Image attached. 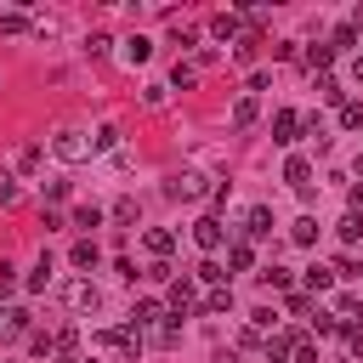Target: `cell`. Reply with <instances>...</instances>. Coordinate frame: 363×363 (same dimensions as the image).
<instances>
[{
    "label": "cell",
    "instance_id": "obj_1",
    "mask_svg": "<svg viewBox=\"0 0 363 363\" xmlns=\"http://www.w3.org/2000/svg\"><path fill=\"white\" fill-rule=\"evenodd\" d=\"M51 153H57L62 164H85V159H91V136H85V130H57V136H51Z\"/></svg>",
    "mask_w": 363,
    "mask_h": 363
},
{
    "label": "cell",
    "instance_id": "obj_2",
    "mask_svg": "<svg viewBox=\"0 0 363 363\" xmlns=\"http://www.w3.org/2000/svg\"><path fill=\"white\" fill-rule=\"evenodd\" d=\"M210 193H216V182H210L204 170H182V176H170V199L199 204V199H210Z\"/></svg>",
    "mask_w": 363,
    "mask_h": 363
},
{
    "label": "cell",
    "instance_id": "obj_3",
    "mask_svg": "<svg viewBox=\"0 0 363 363\" xmlns=\"http://www.w3.org/2000/svg\"><path fill=\"white\" fill-rule=\"evenodd\" d=\"M193 244L199 250H221V244H233V233L221 227V216H199L193 221Z\"/></svg>",
    "mask_w": 363,
    "mask_h": 363
},
{
    "label": "cell",
    "instance_id": "obj_4",
    "mask_svg": "<svg viewBox=\"0 0 363 363\" xmlns=\"http://www.w3.org/2000/svg\"><path fill=\"white\" fill-rule=\"evenodd\" d=\"M62 301H68L74 312H96V306H102V289H96L91 278H74V284H62Z\"/></svg>",
    "mask_w": 363,
    "mask_h": 363
},
{
    "label": "cell",
    "instance_id": "obj_5",
    "mask_svg": "<svg viewBox=\"0 0 363 363\" xmlns=\"http://www.w3.org/2000/svg\"><path fill=\"white\" fill-rule=\"evenodd\" d=\"M301 130H306V119H301L295 108H278V119H272V142L289 147V142H301Z\"/></svg>",
    "mask_w": 363,
    "mask_h": 363
},
{
    "label": "cell",
    "instance_id": "obj_6",
    "mask_svg": "<svg viewBox=\"0 0 363 363\" xmlns=\"http://www.w3.org/2000/svg\"><path fill=\"white\" fill-rule=\"evenodd\" d=\"M17 335H34L28 306H0V340H17Z\"/></svg>",
    "mask_w": 363,
    "mask_h": 363
},
{
    "label": "cell",
    "instance_id": "obj_7",
    "mask_svg": "<svg viewBox=\"0 0 363 363\" xmlns=\"http://www.w3.org/2000/svg\"><path fill=\"white\" fill-rule=\"evenodd\" d=\"M295 346H301V335H295V329L267 335V363H289V357H295Z\"/></svg>",
    "mask_w": 363,
    "mask_h": 363
},
{
    "label": "cell",
    "instance_id": "obj_8",
    "mask_svg": "<svg viewBox=\"0 0 363 363\" xmlns=\"http://www.w3.org/2000/svg\"><path fill=\"white\" fill-rule=\"evenodd\" d=\"M284 182H289V187L306 199V193H312V164H306L301 153H289V164H284Z\"/></svg>",
    "mask_w": 363,
    "mask_h": 363
},
{
    "label": "cell",
    "instance_id": "obj_9",
    "mask_svg": "<svg viewBox=\"0 0 363 363\" xmlns=\"http://www.w3.org/2000/svg\"><path fill=\"white\" fill-rule=\"evenodd\" d=\"M267 233H272V210L267 204H250L244 210V238H267Z\"/></svg>",
    "mask_w": 363,
    "mask_h": 363
},
{
    "label": "cell",
    "instance_id": "obj_10",
    "mask_svg": "<svg viewBox=\"0 0 363 363\" xmlns=\"http://www.w3.org/2000/svg\"><path fill=\"white\" fill-rule=\"evenodd\" d=\"M170 306H176V312H199V289H193L187 278H176V284H170Z\"/></svg>",
    "mask_w": 363,
    "mask_h": 363
},
{
    "label": "cell",
    "instance_id": "obj_11",
    "mask_svg": "<svg viewBox=\"0 0 363 363\" xmlns=\"http://www.w3.org/2000/svg\"><path fill=\"white\" fill-rule=\"evenodd\" d=\"M51 278H57V261H51V255H40V261H34V272H28V289H34V295H40V289H51Z\"/></svg>",
    "mask_w": 363,
    "mask_h": 363
},
{
    "label": "cell",
    "instance_id": "obj_12",
    "mask_svg": "<svg viewBox=\"0 0 363 363\" xmlns=\"http://www.w3.org/2000/svg\"><path fill=\"white\" fill-rule=\"evenodd\" d=\"M238 28H244V17H238V11H221V17L210 23V34H216V40H238Z\"/></svg>",
    "mask_w": 363,
    "mask_h": 363
},
{
    "label": "cell",
    "instance_id": "obj_13",
    "mask_svg": "<svg viewBox=\"0 0 363 363\" xmlns=\"http://www.w3.org/2000/svg\"><path fill=\"white\" fill-rule=\"evenodd\" d=\"M119 147V125H96L91 130V153H113Z\"/></svg>",
    "mask_w": 363,
    "mask_h": 363
},
{
    "label": "cell",
    "instance_id": "obj_14",
    "mask_svg": "<svg viewBox=\"0 0 363 363\" xmlns=\"http://www.w3.org/2000/svg\"><path fill=\"white\" fill-rule=\"evenodd\" d=\"M329 284H335V267H323V261H312V267H306V289H312V295H323Z\"/></svg>",
    "mask_w": 363,
    "mask_h": 363
},
{
    "label": "cell",
    "instance_id": "obj_15",
    "mask_svg": "<svg viewBox=\"0 0 363 363\" xmlns=\"http://www.w3.org/2000/svg\"><path fill=\"white\" fill-rule=\"evenodd\" d=\"M164 312H159V301H136L130 306V329H147V323H159Z\"/></svg>",
    "mask_w": 363,
    "mask_h": 363
},
{
    "label": "cell",
    "instance_id": "obj_16",
    "mask_svg": "<svg viewBox=\"0 0 363 363\" xmlns=\"http://www.w3.org/2000/svg\"><path fill=\"white\" fill-rule=\"evenodd\" d=\"M255 113H261V108H255V96H238V102H233V125H238V130H250V125H255Z\"/></svg>",
    "mask_w": 363,
    "mask_h": 363
},
{
    "label": "cell",
    "instance_id": "obj_17",
    "mask_svg": "<svg viewBox=\"0 0 363 363\" xmlns=\"http://www.w3.org/2000/svg\"><path fill=\"white\" fill-rule=\"evenodd\" d=\"M68 261H74V267H91V272H96V261H102V250H96V244H91V238H79V244H74V255H68Z\"/></svg>",
    "mask_w": 363,
    "mask_h": 363
},
{
    "label": "cell",
    "instance_id": "obj_18",
    "mask_svg": "<svg viewBox=\"0 0 363 363\" xmlns=\"http://www.w3.org/2000/svg\"><path fill=\"white\" fill-rule=\"evenodd\" d=\"M250 261H255V250L233 238V244H227V267H233V272H250Z\"/></svg>",
    "mask_w": 363,
    "mask_h": 363
},
{
    "label": "cell",
    "instance_id": "obj_19",
    "mask_svg": "<svg viewBox=\"0 0 363 363\" xmlns=\"http://www.w3.org/2000/svg\"><path fill=\"white\" fill-rule=\"evenodd\" d=\"M289 284H295V278H289V267H278V261H272V267H261V289H289Z\"/></svg>",
    "mask_w": 363,
    "mask_h": 363
},
{
    "label": "cell",
    "instance_id": "obj_20",
    "mask_svg": "<svg viewBox=\"0 0 363 363\" xmlns=\"http://www.w3.org/2000/svg\"><path fill=\"white\" fill-rule=\"evenodd\" d=\"M113 221H119V227H136V221H142V204H136V199H119V204H113Z\"/></svg>",
    "mask_w": 363,
    "mask_h": 363
},
{
    "label": "cell",
    "instance_id": "obj_21",
    "mask_svg": "<svg viewBox=\"0 0 363 363\" xmlns=\"http://www.w3.org/2000/svg\"><path fill=\"white\" fill-rule=\"evenodd\" d=\"M289 238H295L301 250H306V244H318V221H312V216H301V221L289 227Z\"/></svg>",
    "mask_w": 363,
    "mask_h": 363
},
{
    "label": "cell",
    "instance_id": "obj_22",
    "mask_svg": "<svg viewBox=\"0 0 363 363\" xmlns=\"http://www.w3.org/2000/svg\"><path fill=\"white\" fill-rule=\"evenodd\" d=\"M170 250H176V233H147V255L153 261H164Z\"/></svg>",
    "mask_w": 363,
    "mask_h": 363
},
{
    "label": "cell",
    "instance_id": "obj_23",
    "mask_svg": "<svg viewBox=\"0 0 363 363\" xmlns=\"http://www.w3.org/2000/svg\"><path fill=\"white\" fill-rule=\"evenodd\" d=\"M335 233H340V238H346V244H357V238H363V216H357V210H346V216H340V227H335Z\"/></svg>",
    "mask_w": 363,
    "mask_h": 363
},
{
    "label": "cell",
    "instance_id": "obj_24",
    "mask_svg": "<svg viewBox=\"0 0 363 363\" xmlns=\"http://www.w3.org/2000/svg\"><path fill=\"white\" fill-rule=\"evenodd\" d=\"M147 51H153V45H147L142 34H130V40H125V62H130V68H136V62H147Z\"/></svg>",
    "mask_w": 363,
    "mask_h": 363
},
{
    "label": "cell",
    "instance_id": "obj_25",
    "mask_svg": "<svg viewBox=\"0 0 363 363\" xmlns=\"http://www.w3.org/2000/svg\"><path fill=\"white\" fill-rule=\"evenodd\" d=\"M199 284H210V289H221V284H227V272H221V261H199Z\"/></svg>",
    "mask_w": 363,
    "mask_h": 363
},
{
    "label": "cell",
    "instance_id": "obj_26",
    "mask_svg": "<svg viewBox=\"0 0 363 363\" xmlns=\"http://www.w3.org/2000/svg\"><path fill=\"white\" fill-rule=\"evenodd\" d=\"M199 306H204V312H233V289H210Z\"/></svg>",
    "mask_w": 363,
    "mask_h": 363
},
{
    "label": "cell",
    "instance_id": "obj_27",
    "mask_svg": "<svg viewBox=\"0 0 363 363\" xmlns=\"http://www.w3.org/2000/svg\"><path fill=\"white\" fill-rule=\"evenodd\" d=\"M318 96H323V102H340L346 91H340V79H335V74H318Z\"/></svg>",
    "mask_w": 363,
    "mask_h": 363
},
{
    "label": "cell",
    "instance_id": "obj_28",
    "mask_svg": "<svg viewBox=\"0 0 363 363\" xmlns=\"http://www.w3.org/2000/svg\"><path fill=\"white\" fill-rule=\"evenodd\" d=\"M74 227H85V233L102 227V210H96V204H79V210H74Z\"/></svg>",
    "mask_w": 363,
    "mask_h": 363
},
{
    "label": "cell",
    "instance_id": "obj_29",
    "mask_svg": "<svg viewBox=\"0 0 363 363\" xmlns=\"http://www.w3.org/2000/svg\"><path fill=\"white\" fill-rule=\"evenodd\" d=\"M0 34H28V17H23V11H6V17H0Z\"/></svg>",
    "mask_w": 363,
    "mask_h": 363
},
{
    "label": "cell",
    "instance_id": "obj_30",
    "mask_svg": "<svg viewBox=\"0 0 363 363\" xmlns=\"http://www.w3.org/2000/svg\"><path fill=\"white\" fill-rule=\"evenodd\" d=\"M340 125H346V130H363V102H346V108H340Z\"/></svg>",
    "mask_w": 363,
    "mask_h": 363
},
{
    "label": "cell",
    "instance_id": "obj_31",
    "mask_svg": "<svg viewBox=\"0 0 363 363\" xmlns=\"http://www.w3.org/2000/svg\"><path fill=\"white\" fill-rule=\"evenodd\" d=\"M306 62H312V68H329V62H335V45H312Z\"/></svg>",
    "mask_w": 363,
    "mask_h": 363
},
{
    "label": "cell",
    "instance_id": "obj_32",
    "mask_svg": "<svg viewBox=\"0 0 363 363\" xmlns=\"http://www.w3.org/2000/svg\"><path fill=\"white\" fill-rule=\"evenodd\" d=\"M170 85H182V91H187V85H193V62H176V68H170Z\"/></svg>",
    "mask_w": 363,
    "mask_h": 363
},
{
    "label": "cell",
    "instance_id": "obj_33",
    "mask_svg": "<svg viewBox=\"0 0 363 363\" xmlns=\"http://www.w3.org/2000/svg\"><path fill=\"white\" fill-rule=\"evenodd\" d=\"M153 340H159V346H176V340H182V329H176V323H159V329H153Z\"/></svg>",
    "mask_w": 363,
    "mask_h": 363
},
{
    "label": "cell",
    "instance_id": "obj_34",
    "mask_svg": "<svg viewBox=\"0 0 363 363\" xmlns=\"http://www.w3.org/2000/svg\"><path fill=\"white\" fill-rule=\"evenodd\" d=\"M0 204H17V176L0 170Z\"/></svg>",
    "mask_w": 363,
    "mask_h": 363
},
{
    "label": "cell",
    "instance_id": "obj_35",
    "mask_svg": "<svg viewBox=\"0 0 363 363\" xmlns=\"http://www.w3.org/2000/svg\"><path fill=\"white\" fill-rule=\"evenodd\" d=\"M329 45H335V51H346V45H357V34H352V28H346V23H340V28H335V40H329Z\"/></svg>",
    "mask_w": 363,
    "mask_h": 363
},
{
    "label": "cell",
    "instance_id": "obj_36",
    "mask_svg": "<svg viewBox=\"0 0 363 363\" xmlns=\"http://www.w3.org/2000/svg\"><path fill=\"white\" fill-rule=\"evenodd\" d=\"M346 352H352V357H363V329H346Z\"/></svg>",
    "mask_w": 363,
    "mask_h": 363
},
{
    "label": "cell",
    "instance_id": "obj_37",
    "mask_svg": "<svg viewBox=\"0 0 363 363\" xmlns=\"http://www.w3.org/2000/svg\"><path fill=\"white\" fill-rule=\"evenodd\" d=\"M346 28H352V34H363V6H352V17H346Z\"/></svg>",
    "mask_w": 363,
    "mask_h": 363
},
{
    "label": "cell",
    "instance_id": "obj_38",
    "mask_svg": "<svg viewBox=\"0 0 363 363\" xmlns=\"http://www.w3.org/2000/svg\"><path fill=\"white\" fill-rule=\"evenodd\" d=\"M352 79H357V85H363V57H352Z\"/></svg>",
    "mask_w": 363,
    "mask_h": 363
},
{
    "label": "cell",
    "instance_id": "obj_39",
    "mask_svg": "<svg viewBox=\"0 0 363 363\" xmlns=\"http://www.w3.org/2000/svg\"><path fill=\"white\" fill-rule=\"evenodd\" d=\"M216 363H238V357H233V352H221V357H216Z\"/></svg>",
    "mask_w": 363,
    "mask_h": 363
},
{
    "label": "cell",
    "instance_id": "obj_40",
    "mask_svg": "<svg viewBox=\"0 0 363 363\" xmlns=\"http://www.w3.org/2000/svg\"><path fill=\"white\" fill-rule=\"evenodd\" d=\"M357 176H363V153H357Z\"/></svg>",
    "mask_w": 363,
    "mask_h": 363
}]
</instances>
